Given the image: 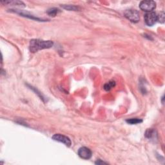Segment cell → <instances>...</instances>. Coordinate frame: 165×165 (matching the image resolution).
I'll use <instances>...</instances> for the list:
<instances>
[{
    "label": "cell",
    "instance_id": "obj_1",
    "mask_svg": "<svg viewBox=\"0 0 165 165\" xmlns=\"http://www.w3.org/2000/svg\"><path fill=\"white\" fill-rule=\"evenodd\" d=\"M54 45L52 41H45L41 40H32L29 45V49L31 52H36L41 50L50 49Z\"/></svg>",
    "mask_w": 165,
    "mask_h": 165
},
{
    "label": "cell",
    "instance_id": "obj_2",
    "mask_svg": "<svg viewBox=\"0 0 165 165\" xmlns=\"http://www.w3.org/2000/svg\"><path fill=\"white\" fill-rule=\"evenodd\" d=\"M139 8L144 12H150L156 8V3L154 1H142L139 3Z\"/></svg>",
    "mask_w": 165,
    "mask_h": 165
},
{
    "label": "cell",
    "instance_id": "obj_3",
    "mask_svg": "<svg viewBox=\"0 0 165 165\" xmlns=\"http://www.w3.org/2000/svg\"><path fill=\"white\" fill-rule=\"evenodd\" d=\"M125 16L133 23H137L139 21V14L136 10L130 9L125 12Z\"/></svg>",
    "mask_w": 165,
    "mask_h": 165
},
{
    "label": "cell",
    "instance_id": "obj_4",
    "mask_svg": "<svg viewBox=\"0 0 165 165\" xmlns=\"http://www.w3.org/2000/svg\"><path fill=\"white\" fill-rule=\"evenodd\" d=\"M144 21L148 26H153L157 21V14L154 12H150L144 15Z\"/></svg>",
    "mask_w": 165,
    "mask_h": 165
},
{
    "label": "cell",
    "instance_id": "obj_5",
    "mask_svg": "<svg viewBox=\"0 0 165 165\" xmlns=\"http://www.w3.org/2000/svg\"><path fill=\"white\" fill-rule=\"evenodd\" d=\"M52 139L58 141V142L63 143L64 145H66L68 147L70 146L72 144L71 140L70 139L69 137H68L67 136H65V135H61L60 134H54L52 136Z\"/></svg>",
    "mask_w": 165,
    "mask_h": 165
},
{
    "label": "cell",
    "instance_id": "obj_6",
    "mask_svg": "<svg viewBox=\"0 0 165 165\" xmlns=\"http://www.w3.org/2000/svg\"><path fill=\"white\" fill-rule=\"evenodd\" d=\"M78 154L79 157L83 159H89L92 157V151L89 148L85 146L81 147V148L78 150Z\"/></svg>",
    "mask_w": 165,
    "mask_h": 165
},
{
    "label": "cell",
    "instance_id": "obj_7",
    "mask_svg": "<svg viewBox=\"0 0 165 165\" xmlns=\"http://www.w3.org/2000/svg\"><path fill=\"white\" fill-rule=\"evenodd\" d=\"M145 137L151 141H155L157 140V133L155 130L153 128L148 129L145 132Z\"/></svg>",
    "mask_w": 165,
    "mask_h": 165
},
{
    "label": "cell",
    "instance_id": "obj_8",
    "mask_svg": "<svg viewBox=\"0 0 165 165\" xmlns=\"http://www.w3.org/2000/svg\"><path fill=\"white\" fill-rule=\"evenodd\" d=\"M60 12V10L58 9L57 8H50L48 10H47L46 13L49 14L50 16L54 17Z\"/></svg>",
    "mask_w": 165,
    "mask_h": 165
},
{
    "label": "cell",
    "instance_id": "obj_9",
    "mask_svg": "<svg viewBox=\"0 0 165 165\" xmlns=\"http://www.w3.org/2000/svg\"><path fill=\"white\" fill-rule=\"evenodd\" d=\"M1 3H5L6 5H18V6H21L23 5L24 7L25 4L23 3L22 1H1Z\"/></svg>",
    "mask_w": 165,
    "mask_h": 165
},
{
    "label": "cell",
    "instance_id": "obj_10",
    "mask_svg": "<svg viewBox=\"0 0 165 165\" xmlns=\"http://www.w3.org/2000/svg\"><path fill=\"white\" fill-rule=\"evenodd\" d=\"M126 121L128 124H130V125H137V124L142 123L143 120L138 119V118H131V119H126Z\"/></svg>",
    "mask_w": 165,
    "mask_h": 165
},
{
    "label": "cell",
    "instance_id": "obj_11",
    "mask_svg": "<svg viewBox=\"0 0 165 165\" xmlns=\"http://www.w3.org/2000/svg\"><path fill=\"white\" fill-rule=\"evenodd\" d=\"M115 85H116V82H115L114 81H110L105 85L104 89L105 90L108 91V90H110L111 88L114 87Z\"/></svg>",
    "mask_w": 165,
    "mask_h": 165
},
{
    "label": "cell",
    "instance_id": "obj_12",
    "mask_svg": "<svg viewBox=\"0 0 165 165\" xmlns=\"http://www.w3.org/2000/svg\"><path fill=\"white\" fill-rule=\"evenodd\" d=\"M63 7L68 10H73V11H77L79 9L78 7H76L74 5H63Z\"/></svg>",
    "mask_w": 165,
    "mask_h": 165
},
{
    "label": "cell",
    "instance_id": "obj_13",
    "mask_svg": "<svg viewBox=\"0 0 165 165\" xmlns=\"http://www.w3.org/2000/svg\"><path fill=\"white\" fill-rule=\"evenodd\" d=\"M157 21L161 23H163L164 22V12L163 11L161 12L159 15H157Z\"/></svg>",
    "mask_w": 165,
    "mask_h": 165
},
{
    "label": "cell",
    "instance_id": "obj_14",
    "mask_svg": "<svg viewBox=\"0 0 165 165\" xmlns=\"http://www.w3.org/2000/svg\"><path fill=\"white\" fill-rule=\"evenodd\" d=\"M96 164H107V163H105L104 161H102L101 160H98L96 162Z\"/></svg>",
    "mask_w": 165,
    "mask_h": 165
}]
</instances>
